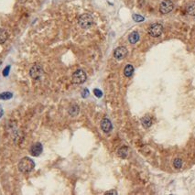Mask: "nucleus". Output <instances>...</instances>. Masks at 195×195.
I'll list each match as a JSON object with an SVG mask.
<instances>
[{
  "label": "nucleus",
  "instance_id": "obj_19",
  "mask_svg": "<svg viewBox=\"0 0 195 195\" xmlns=\"http://www.w3.org/2000/svg\"><path fill=\"white\" fill-rule=\"evenodd\" d=\"M133 19L136 21V22H142V21H144V17H142V16L140 15H138V14H134L133 15Z\"/></svg>",
  "mask_w": 195,
  "mask_h": 195
},
{
  "label": "nucleus",
  "instance_id": "obj_25",
  "mask_svg": "<svg viewBox=\"0 0 195 195\" xmlns=\"http://www.w3.org/2000/svg\"><path fill=\"white\" fill-rule=\"evenodd\" d=\"M18 1L20 4H24V3H26L27 0H18Z\"/></svg>",
  "mask_w": 195,
  "mask_h": 195
},
{
  "label": "nucleus",
  "instance_id": "obj_24",
  "mask_svg": "<svg viewBox=\"0 0 195 195\" xmlns=\"http://www.w3.org/2000/svg\"><path fill=\"white\" fill-rule=\"evenodd\" d=\"M3 115H4V110H3L2 106L0 105V118H1V117L3 116Z\"/></svg>",
  "mask_w": 195,
  "mask_h": 195
},
{
  "label": "nucleus",
  "instance_id": "obj_17",
  "mask_svg": "<svg viewBox=\"0 0 195 195\" xmlns=\"http://www.w3.org/2000/svg\"><path fill=\"white\" fill-rule=\"evenodd\" d=\"M13 97V94L10 92H4L0 94V99L1 100H9Z\"/></svg>",
  "mask_w": 195,
  "mask_h": 195
},
{
  "label": "nucleus",
  "instance_id": "obj_1",
  "mask_svg": "<svg viewBox=\"0 0 195 195\" xmlns=\"http://www.w3.org/2000/svg\"><path fill=\"white\" fill-rule=\"evenodd\" d=\"M18 168L20 172L29 173L35 168V162L29 157H25V158L21 159L18 162Z\"/></svg>",
  "mask_w": 195,
  "mask_h": 195
},
{
  "label": "nucleus",
  "instance_id": "obj_6",
  "mask_svg": "<svg viewBox=\"0 0 195 195\" xmlns=\"http://www.w3.org/2000/svg\"><path fill=\"white\" fill-rule=\"evenodd\" d=\"M173 8H174V5L170 0H164L159 5V12L164 15L170 13Z\"/></svg>",
  "mask_w": 195,
  "mask_h": 195
},
{
  "label": "nucleus",
  "instance_id": "obj_14",
  "mask_svg": "<svg viewBox=\"0 0 195 195\" xmlns=\"http://www.w3.org/2000/svg\"><path fill=\"white\" fill-rule=\"evenodd\" d=\"M134 73V67L131 64H127L124 69V74L126 77H131Z\"/></svg>",
  "mask_w": 195,
  "mask_h": 195
},
{
  "label": "nucleus",
  "instance_id": "obj_2",
  "mask_svg": "<svg viewBox=\"0 0 195 195\" xmlns=\"http://www.w3.org/2000/svg\"><path fill=\"white\" fill-rule=\"evenodd\" d=\"M78 24L82 29H89L94 24V18L90 14H83L81 15L78 18Z\"/></svg>",
  "mask_w": 195,
  "mask_h": 195
},
{
  "label": "nucleus",
  "instance_id": "obj_11",
  "mask_svg": "<svg viewBox=\"0 0 195 195\" xmlns=\"http://www.w3.org/2000/svg\"><path fill=\"white\" fill-rule=\"evenodd\" d=\"M128 40L131 44H136V43L139 40V34L138 31H133L130 33L128 36Z\"/></svg>",
  "mask_w": 195,
  "mask_h": 195
},
{
  "label": "nucleus",
  "instance_id": "obj_21",
  "mask_svg": "<svg viewBox=\"0 0 195 195\" xmlns=\"http://www.w3.org/2000/svg\"><path fill=\"white\" fill-rule=\"evenodd\" d=\"M9 70H10V66H7L6 68L4 69V71H3V75H4V76H8V73H9Z\"/></svg>",
  "mask_w": 195,
  "mask_h": 195
},
{
  "label": "nucleus",
  "instance_id": "obj_15",
  "mask_svg": "<svg viewBox=\"0 0 195 195\" xmlns=\"http://www.w3.org/2000/svg\"><path fill=\"white\" fill-rule=\"evenodd\" d=\"M117 155L122 159H126L127 155H128V148L127 147H122L118 149L117 151Z\"/></svg>",
  "mask_w": 195,
  "mask_h": 195
},
{
  "label": "nucleus",
  "instance_id": "obj_3",
  "mask_svg": "<svg viewBox=\"0 0 195 195\" xmlns=\"http://www.w3.org/2000/svg\"><path fill=\"white\" fill-rule=\"evenodd\" d=\"M148 31V34L151 37L158 38L162 34V32H163V26L159 23H154L149 26Z\"/></svg>",
  "mask_w": 195,
  "mask_h": 195
},
{
  "label": "nucleus",
  "instance_id": "obj_23",
  "mask_svg": "<svg viewBox=\"0 0 195 195\" xmlns=\"http://www.w3.org/2000/svg\"><path fill=\"white\" fill-rule=\"evenodd\" d=\"M105 194H117V192L116 191H115V190H113V191H108V192H105Z\"/></svg>",
  "mask_w": 195,
  "mask_h": 195
},
{
  "label": "nucleus",
  "instance_id": "obj_5",
  "mask_svg": "<svg viewBox=\"0 0 195 195\" xmlns=\"http://www.w3.org/2000/svg\"><path fill=\"white\" fill-rule=\"evenodd\" d=\"M42 73H43L42 67L40 64H37V63H35L29 70V75L31 76V78L34 80L40 79V77L42 76Z\"/></svg>",
  "mask_w": 195,
  "mask_h": 195
},
{
  "label": "nucleus",
  "instance_id": "obj_9",
  "mask_svg": "<svg viewBox=\"0 0 195 195\" xmlns=\"http://www.w3.org/2000/svg\"><path fill=\"white\" fill-rule=\"evenodd\" d=\"M101 129L105 133H110L113 129V125L108 118H104L101 121Z\"/></svg>",
  "mask_w": 195,
  "mask_h": 195
},
{
  "label": "nucleus",
  "instance_id": "obj_22",
  "mask_svg": "<svg viewBox=\"0 0 195 195\" xmlns=\"http://www.w3.org/2000/svg\"><path fill=\"white\" fill-rule=\"evenodd\" d=\"M88 95H89V90L88 89H84L83 91V93H82V96L83 97V98H86Z\"/></svg>",
  "mask_w": 195,
  "mask_h": 195
},
{
  "label": "nucleus",
  "instance_id": "obj_7",
  "mask_svg": "<svg viewBox=\"0 0 195 195\" xmlns=\"http://www.w3.org/2000/svg\"><path fill=\"white\" fill-rule=\"evenodd\" d=\"M127 55V50L126 47L124 46H120L117 47L115 51H114V57H115L118 61H121V60L126 58V56Z\"/></svg>",
  "mask_w": 195,
  "mask_h": 195
},
{
  "label": "nucleus",
  "instance_id": "obj_18",
  "mask_svg": "<svg viewBox=\"0 0 195 195\" xmlns=\"http://www.w3.org/2000/svg\"><path fill=\"white\" fill-rule=\"evenodd\" d=\"M173 166H174V168L176 170H179L181 169V168L182 167V159H175L174 161H173Z\"/></svg>",
  "mask_w": 195,
  "mask_h": 195
},
{
  "label": "nucleus",
  "instance_id": "obj_10",
  "mask_svg": "<svg viewBox=\"0 0 195 195\" xmlns=\"http://www.w3.org/2000/svg\"><path fill=\"white\" fill-rule=\"evenodd\" d=\"M141 124L145 128H148L152 126V124H153L152 118H151L149 116H146L141 118Z\"/></svg>",
  "mask_w": 195,
  "mask_h": 195
},
{
  "label": "nucleus",
  "instance_id": "obj_13",
  "mask_svg": "<svg viewBox=\"0 0 195 195\" xmlns=\"http://www.w3.org/2000/svg\"><path fill=\"white\" fill-rule=\"evenodd\" d=\"M80 112V108L77 105H73L72 106H70L69 110H68V113L69 115L71 116H76Z\"/></svg>",
  "mask_w": 195,
  "mask_h": 195
},
{
  "label": "nucleus",
  "instance_id": "obj_12",
  "mask_svg": "<svg viewBox=\"0 0 195 195\" xmlns=\"http://www.w3.org/2000/svg\"><path fill=\"white\" fill-rule=\"evenodd\" d=\"M8 39V32L5 29H0V44H4Z\"/></svg>",
  "mask_w": 195,
  "mask_h": 195
},
{
  "label": "nucleus",
  "instance_id": "obj_26",
  "mask_svg": "<svg viewBox=\"0 0 195 195\" xmlns=\"http://www.w3.org/2000/svg\"><path fill=\"white\" fill-rule=\"evenodd\" d=\"M1 63H2V61H1V60H0V65H1Z\"/></svg>",
  "mask_w": 195,
  "mask_h": 195
},
{
  "label": "nucleus",
  "instance_id": "obj_4",
  "mask_svg": "<svg viewBox=\"0 0 195 195\" xmlns=\"http://www.w3.org/2000/svg\"><path fill=\"white\" fill-rule=\"evenodd\" d=\"M86 79H87V76H86L85 72L83 71V70H77L73 74V82L76 84L83 83Z\"/></svg>",
  "mask_w": 195,
  "mask_h": 195
},
{
  "label": "nucleus",
  "instance_id": "obj_16",
  "mask_svg": "<svg viewBox=\"0 0 195 195\" xmlns=\"http://www.w3.org/2000/svg\"><path fill=\"white\" fill-rule=\"evenodd\" d=\"M186 11L190 16H193V17H195V2H192L188 5Z\"/></svg>",
  "mask_w": 195,
  "mask_h": 195
},
{
  "label": "nucleus",
  "instance_id": "obj_20",
  "mask_svg": "<svg viewBox=\"0 0 195 195\" xmlns=\"http://www.w3.org/2000/svg\"><path fill=\"white\" fill-rule=\"evenodd\" d=\"M94 95H95L96 97H98V98H101V97L103 96L102 91L99 90V89H94Z\"/></svg>",
  "mask_w": 195,
  "mask_h": 195
},
{
  "label": "nucleus",
  "instance_id": "obj_8",
  "mask_svg": "<svg viewBox=\"0 0 195 195\" xmlns=\"http://www.w3.org/2000/svg\"><path fill=\"white\" fill-rule=\"evenodd\" d=\"M43 150V148H42V145L40 143H35L31 146V148H29V153L31 156L33 157H38L40 156Z\"/></svg>",
  "mask_w": 195,
  "mask_h": 195
}]
</instances>
